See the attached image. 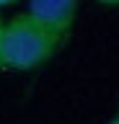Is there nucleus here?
Instances as JSON below:
<instances>
[{
    "label": "nucleus",
    "instance_id": "nucleus-4",
    "mask_svg": "<svg viewBox=\"0 0 119 124\" xmlns=\"http://www.w3.org/2000/svg\"><path fill=\"white\" fill-rule=\"evenodd\" d=\"M18 0H0V10H3V8H10V5H16Z\"/></svg>",
    "mask_w": 119,
    "mask_h": 124
},
{
    "label": "nucleus",
    "instance_id": "nucleus-1",
    "mask_svg": "<svg viewBox=\"0 0 119 124\" xmlns=\"http://www.w3.org/2000/svg\"><path fill=\"white\" fill-rule=\"evenodd\" d=\"M65 39H60L55 31H49L44 23H39L34 16L16 13L5 21L3 34V49H0V70L10 72H31V70L47 65Z\"/></svg>",
    "mask_w": 119,
    "mask_h": 124
},
{
    "label": "nucleus",
    "instance_id": "nucleus-2",
    "mask_svg": "<svg viewBox=\"0 0 119 124\" xmlns=\"http://www.w3.org/2000/svg\"><path fill=\"white\" fill-rule=\"evenodd\" d=\"M78 5L80 0H29L26 13L55 31L60 39H67L78 18Z\"/></svg>",
    "mask_w": 119,
    "mask_h": 124
},
{
    "label": "nucleus",
    "instance_id": "nucleus-3",
    "mask_svg": "<svg viewBox=\"0 0 119 124\" xmlns=\"http://www.w3.org/2000/svg\"><path fill=\"white\" fill-rule=\"evenodd\" d=\"M96 3L103 8H119V0H96Z\"/></svg>",
    "mask_w": 119,
    "mask_h": 124
},
{
    "label": "nucleus",
    "instance_id": "nucleus-5",
    "mask_svg": "<svg viewBox=\"0 0 119 124\" xmlns=\"http://www.w3.org/2000/svg\"><path fill=\"white\" fill-rule=\"evenodd\" d=\"M3 34H5V21L0 18V49H3Z\"/></svg>",
    "mask_w": 119,
    "mask_h": 124
},
{
    "label": "nucleus",
    "instance_id": "nucleus-6",
    "mask_svg": "<svg viewBox=\"0 0 119 124\" xmlns=\"http://www.w3.org/2000/svg\"><path fill=\"white\" fill-rule=\"evenodd\" d=\"M106 124H119V108H117V114L111 116V119H109V122H106Z\"/></svg>",
    "mask_w": 119,
    "mask_h": 124
}]
</instances>
